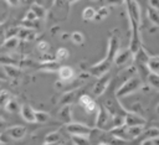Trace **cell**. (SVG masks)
<instances>
[{
    "label": "cell",
    "mask_w": 159,
    "mask_h": 145,
    "mask_svg": "<svg viewBox=\"0 0 159 145\" xmlns=\"http://www.w3.org/2000/svg\"><path fill=\"white\" fill-rule=\"evenodd\" d=\"M128 21L130 27V41L129 47L135 53L142 47V37H140V7L135 0L125 1Z\"/></svg>",
    "instance_id": "6da1fadb"
},
{
    "label": "cell",
    "mask_w": 159,
    "mask_h": 145,
    "mask_svg": "<svg viewBox=\"0 0 159 145\" xmlns=\"http://www.w3.org/2000/svg\"><path fill=\"white\" fill-rule=\"evenodd\" d=\"M119 50H120V40L116 33H112V36L108 38V47H107L106 56L99 62H97L96 64H93L89 68V73L96 77H99V76L107 73L111 69L112 64L114 63L116 55Z\"/></svg>",
    "instance_id": "7a4b0ae2"
},
{
    "label": "cell",
    "mask_w": 159,
    "mask_h": 145,
    "mask_svg": "<svg viewBox=\"0 0 159 145\" xmlns=\"http://www.w3.org/2000/svg\"><path fill=\"white\" fill-rule=\"evenodd\" d=\"M142 87H143V78L138 74H134L133 77L128 78L127 81H124L122 83V86L116 90V97L118 99L127 97V95L135 93L137 90L142 89Z\"/></svg>",
    "instance_id": "3957f363"
},
{
    "label": "cell",
    "mask_w": 159,
    "mask_h": 145,
    "mask_svg": "<svg viewBox=\"0 0 159 145\" xmlns=\"http://www.w3.org/2000/svg\"><path fill=\"white\" fill-rule=\"evenodd\" d=\"M113 124V114L103 105H98L97 108V118H96V128L99 130H111Z\"/></svg>",
    "instance_id": "277c9868"
},
{
    "label": "cell",
    "mask_w": 159,
    "mask_h": 145,
    "mask_svg": "<svg viewBox=\"0 0 159 145\" xmlns=\"http://www.w3.org/2000/svg\"><path fill=\"white\" fill-rule=\"evenodd\" d=\"M134 61V52L130 50V47L128 46L127 48L124 50H119L116 55V58H114V64L117 67H123L130 62Z\"/></svg>",
    "instance_id": "5b68a950"
},
{
    "label": "cell",
    "mask_w": 159,
    "mask_h": 145,
    "mask_svg": "<svg viewBox=\"0 0 159 145\" xmlns=\"http://www.w3.org/2000/svg\"><path fill=\"white\" fill-rule=\"evenodd\" d=\"M66 130L70 135H89L93 129L83 123H77V121H71V123H67L66 124Z\"/></svg>",
    "instance_id": "8992f818"
},
{
    "label": "cell",
    "mask_w": 159,
    "mask_h": 145,
    "mask_svg": "<svg viewBox=\"0 0 159 145\" xmlns=\"http://www.w3.org/2000/svg\"><path fill=\"white\" fill-rule=\"evenodd\" d=\"M109 82H111V73H109V72H107V73L99 76V77H98V81H97V82L94 83V86H93V89H92L93 94L97 95V97L102 95V94L106 92V89L108 88Z\"/></svg>",
    "instance_id": "52a82bcc"
},
{
    "label": "cell",
    "mask_w": 159,
    "mask_h": 145,
    "mask_svg": "<svg viewBox=\"0 0 159 145\" xmlns=\"http://www.w3.org/2000/svg\"><path fill=\"white\" fill-rule=\"evenodd\" d=\"M9 140H21L24 139V136L26 135V128L22 125H12L10 128H7L4 133H2Z\"/></svg>",
    "instance_id": "ba28073f"
},
{
    "label": "cell",
    "mask_w": 159,
    "mask_h": 145,
    "mask_svg": "<svg viewBox=\"0 0 159 145\" xmlns=\"http://www.w3.org/2000/svg\"><path fill=\"white\" fill-rule=\"evenodd\" d=\"M78 104L81 105V108H82L86 113H93V112L97 110V108H98V105H97V103L94 102V99H93L91 95H88V94H82V95H80V98H78Z\"/></svg>",
    "instance_id": "9c48e42d"
},
{
    "label": "cell",
    "mask_w": 159,
    "mask_h": 145,
    "mask_svg": "<svg viewBox=\"0 0 159 145\" xmlns=\"http://www.w3.org/2000/svg\"><path fill=\"white\" fill-rule=\"evenodd\" d=\"M20 115L27 123H36V110L30 104H21L20 107Z\"/></svg>",
    "instance_id": "30bf717a"
},
{
    "label": "cell",
    "mask_w": 159,
    "mask_h": 145,
    "mask_svg": "<svg viewBox=\"0 0 159 145\" xmlns=\"http://www.w3.org/2000/svg\"><path fill=\"white\" fill-rule=\"evenodd\" d=\"M145 119L140 116L137 113L133 112H127L125 114V125L128 126H134V125H145Z\"/></svg>",
    "instance_id": "8fae6325"
},
{
    "label": "cell",
    "mask_w": 159,
    "mask_h": 145,
    "mask_svg": "<svg viewBox=\"0 0 159 145\" xmlns=\"http://www.w3.org/2000/svg\"><path fill=\"white\" fill-rule=\"evenodd\" d=\"M57 73H58V78L62 79L65 83H67L68 81L73 79V77H75V71L70 66H61L58 68Z\"/></svg>",
    "instance_id": "7c38bea8"
},
{
    "label": "cell",
    "mask_w": 159,
    "mask_h": 145,
    "mask_svg": "<svg viewBox=\"0 0 159 145\" xmlns=\"http://www.w3.org/2000/svg\"><path fill=\"white\" fill-rule=\"evenodd\" d=\"M157 136H159V128L152 126V128H149V129H147V130H143V133H142V135L138 138V140H140V141H139L140 144H144L147 140H150V139L157 138Z\"/></svg>",
    "instance_id": "4fadbf2b"
},
{
    "label": "cell",
    "mask_w": 159,
    "mask_h": 145,
    "mask_svg": "<svg viewBox=\"0 0 159 145\" xmlns=\"http://www.w3.org/2000/svg\"><path fill=\"white\" fill-rule=\"evenodd\" d=\"M58 119L61 121H63L65 124L71 123V104H65L62 105V108L58 110Z\"/></svg>",
    "instance_id": "5bb4252c"
},
{
    "label": "cell",
    "mask_w": 159,
    "mask_h": 145,
    "mask_svg": "<svg viewBox=\"0 0 159 145\" xmlns=\"http://www.w3.org/2000/svg\"><path fill=\"white\" fill-rule=\"evenodd\" d=\"M19 36H12V37H6V40L2 42L1 47L2 50H7V51H14L17 46H19Z\"/></svg>",
    "instance_id": "9a60e30c"
},
{
    "label": "cell",
    "mask_w": 159,
    "mask_h": 145,
    "mask_svg": "<svg viewBox=\"0 0 159 145\" xmlns=\"http://www.w3.org/2000/svg\"><path fill=\"white\" fill-rule=\"evenodd\" d=\"M2 68H4V71H5V73L9 76V77H11V78H16V77H19L20 76V69L15 66V64H6V63H2Z\"/></svg>",
    "instance_id": "2e32d148"
},
{
    "label": "cell",
    "mask_w": 159,
    "mask_h": 145,
    "mask_svg": "<svg viewBox=\"0 0 159 145\" xmlns=\"http://www.w3.org/2000/svg\"><path fill=\"white\" fill-rule=\"evenodd\" d=\"M147 14H148V19L150 20V22L153 25H155L157 27H159V10H157L152 6H148Z\"/></svg>",
    "instance_id": "e0dca14e"
},
{
    "label": "cell",
    "mask_w": 159,
    "mask_h": 145,
    "mask_svg": "<svg viewBox=\"0 0 159 145\" xmlns=\"http://www.w3.org/2000/svg\"><path fill=\"white\" fill-rule=\"evenodd\" d=\"M61 141V134L58 131H52L50 134H47L45 136V141L43 144L48 145V144H58Z\"/></svg>",
    "instance_id": "ac0fdd59"
},
{
    "label": "cell",
    "mask_w": 159,
    "mask_h": 145,
    "mask_svg": "<svg viewBox=\"0 0 159 145\" xmlns=\"http://www.w3.org/2000/svg\"><path fill=\"white\" fill-rule=\"evenodd\" d=\"M71 141L75 145H88L91 143L88 135H77V134L71 135Z\"/></svg>",
    "instance_id": "d6986e66"
},
{
    "label": "cell",
    "mask_w": 159,
    "mask_h": 145,
    "mask_svg": "<svg viewBox=\"0 0 159 145\" xmlns=\"http://www.w3.org/2000/svg\"><path fill=\"white\" fill-rule=\"evenodd\" d=\"M147 82H148V86H150L152 88L159 89V74L158 73L150 72L147 77Z\"/></svg>",
    "instance_id": "ffe728a7"
},
{
    "label": "cell",
    "mask_w": 159,
    "mask_h": 145,
    "mask_svg": "<svg viewBox=\"0 0 159 145\" xmlns=\"http://www.w3.org/2000/svg\"><path fill=\"white\" fill-rule=\"evenodd\" d=\"M19 37L20 40H34L35 38V31L30 27H26V29H21L20 32H19Z\"/></svg>",
    "instance_id": "44dd1931"
},
{
    "label": "cell",
    "mask_w": 159,
    "mask_h": 145,
    "mask_svg": "<svg viewBox=\"0 0 159 145\" xmlns=\"http://www.w3.org/2000/svg\"><path fill=\"white\" fill-rule=\"evenodd\" d=\"M68 57H70V52H68V50L65 48V47L58 48V50L56 51V53H55V59H57L58 62H63V61H66Z\"/></svg>",
    "instance_id": "7402d4cb"
},
{
    "label": "cell",
    "mask_w": 159,
    "mask_h": 145,
    "mask_svg": "<svg viewBox=\"0 0 159 145\" xmlns=\"http://www.w3.org/2000/svg\"><path fill=\"white\" fill-rule=\"evenodd\" d=\"M31 9L35 11V14H36V16H37L39 20L45 19V16H46V9H45V7H42L41 5H39V4H36V2L34 1L32 5H31Z\"/></svg>",
    "instance_id": "603a6c76"
},
{
    "label": "cell",
    "mask_w": 159,
    "mask_h": 145,
    "mask_svg": "<svg viewBox=\"0 0 159 145\" xmlns=\"http://www.w3.org/2000/svg\"><path fill=\"white\" fill-rule=\"evenodd\" d=\"M96 14H97V11H96L93 7L88 6V7H86V9L83 10V12H82V19H83L84 21H91V20H94Z\"/></svg>",
    "instance_id": "cb8c5ba5"
},
{
    "label": "cell",
    "mask_w": 159,
    "mask_h": 145,
    "mask_svg": "<svg viewBox=\"0 0 159 145\" xmlns=\"http://www.w3.org/2000/svg\"><path fill=\"white\" fill-rule=\"evenodd\" d=\"M71 41L75 43V45H82L84 42V36L81 31H73L71 33Z\"/></svg>",
    "instance_id": "d4e9b609"
},
{
    "label": "cell",
    "mask_w": 159,
    "mask_h": 145,
    "mask_svg": "<svg viewBox=\"0 0 159 145\" xmlns=\"http://www.w3.org/2000/svg\"><path fill=\"white\" fill-rule=\"evenodd\" d=\"M109 16V10L107 6H102L97 10V14H96V17H94V21H101L106 17Z\"/></svg>",
    "instance_id": "484cf974"
},
{
    "label": "cell",
    "mask_w": 159,
    "mask_h": 145,
    "mask_svg": "<svg viewBox=\"0 0 159 145\" xmlns=\"http://www.w3.org/2000/svg\"><path fill=\"white\" fill-rule=\"evenodd\" d=\"M75 95H76V93H75V90H67L63 95H62V98H61V104L62 105H65V104H71L72 102H73V99H75Z\"/></svg>",
    "instance_id": "4316f807"
},
{
    "label": "cell",
    "mask_w": 159,
    "mask_h": 145,
    "mask_svg": "<svg viewBox=\"0 0 159 145\" xmlns=\"http://www.w3.org/2000/svg\"><path fill=\"white\" fill-rule=\"evenodd\" d=\"M6 112H9V113H15V112H17V110H20V107H19V104H17V102L15 100V99H10L9 102H7V104L5 105V108H4Z\"/></svg>",
    "instance_id": "83f0119b"
},
{
    "label": "cell",
    "mask_w": 159,
    "mask_h": 145,
    "mask_svg": "<svg viewBox=\"0 0 159 145\" xmlns=\"http://www.w3.org/2000/svg\"><path fill=\"white\" fill-rule=\"evenodd\" d=\"M50 120V114L43 110H36V123H46Z\"/></svg>",
    "instance_id": "f1b7e54d"
},
{
    "label": "cell",
    "mask_w": 159,
    "mask_h": 145,
    "mask_svg": "<svg viewBox=\"0 0 159 145\" xmlns=\"http://www.w3.org/2000/svg\"><path fill=\"white\" fill-rule=\"evenodd\" d=\"M36 4H39V5H41L42 7H45L46 10H48L50 7H52L53 5H55V2H56V0H34Z\"/></svg>",
    "instance_id": "f546056e"
},
{
    "label": "cell",
    "mask_w": 159,
    "mask_h": 145,
    "mask_svg": "<svg viewBox=\"0 0 159 145\" xmlns=\"http://www.w3.org/2000/svg\"><path fill=\"white\" fill-rule=\"evenodd\" d=\"M11 99V95H10V93H7L6 90H2L1 92V97H0V102H1V108L4 109L5 108V105L7 104V102Z\"/></svg>",
    "instance_id": "4dcf8cb0"
},
{
    "label": "cell",
    "mask_w": 159,
    "mask_h": 145,
    "mask_svg": "<svg viewBox=\"0 0 159 145\" xmlns=\"http://www.w3.org/2000/svg\"><path fill=\"white\" fill-rule=\"evenodd\" d=\"M37 50H39L41 53H47L48 50H50L48 42H46V41H40V42L37 43Z\"/></svg>",
    "instance_id": "1f68e13d"
},
{
    "label": "cell",
    "mask_w": 159,
    "mask_h": 145,
    "mask_svg": "<svg viewBox=\"0 0 159 145\" xmlns=\"http://www.w3.org/2000/svg\"><path fill=\"white\" fill-rule=\"evenodd\" d=\"M24 20H27V21H35V20H39V19H37V16H36L35 11H34V10L30 7V10L26 12V15H25Z\"/></svg>",
    "instance_id": "d6a6232c"
},
{
    "label": "cell",
    "mask_w": 159,
    "mask_h": 145,
    "mask_svg": "<svg viewBox=\"0 0 159 145\" xmlns=\"http://www.w3.org/2000/svg\"><path fill=\"white\" fill-rule=\"evenodd\" d=\"M148 2H149V6L159 10V0H148Z\"/></svg>",
    "instance_id": "836d02e7"
},
{
    "label": "cell",
    "mask_w": 159,
    "mask_h": 145,
    "mask_svg": "<svg viewBox=\"0 0 159 145\" xmlns=\"http://www.w3.org/2000/svg\"><path fill=\"white\" fill-rule=\"evenodd\" d=\"M6 2H7L10 6H17V5L21 2V0H6Z\"/></svg>",
    "instance_id": "e575fe53"
},
{
    "label": "cell",
    "mask_w": 159,
    "mask_h": 145,
    "mask_svg": "<svg viewBox=\"0 0 159 145\" xmlns=\"http://www.w3.org/2000/svg\"><path fill=\"white\" fill-rule=\"evenodd\" d=\"M108 4H112V5H118V4H122V2H125V0H107Z\"/></svg>",
    "instance_id": "d590c367"
},
{
    "label": "cell",
    "mask_w": 159,
    "mask_h": 145,
    "mask_svg": "<svg viewBox=\"0 0 159 145\" xmlns=\"http://www.w3.org/2000/svg\"><path fill=\"white\" fill-rule=\"evenodd\" d=\"M68 1V4H75V2H77L78 0H67Z\"/></svg>",
    "instance_id": "8d00e7d4"
},
{
    "label": "cell",
    "mask_w": 159,
    "mask_h": 145,
    "mask_svg": "<svg viewBox=\"0 0 159 145\" xmlns=\"http://www.w3.org/2000/svg\"><path fill=\"white\" fill-rule=\"evenodd\" d=\"M155 112H157V114L159 115V103H158V105L155 107Z\"/></svg>",
    "instance_id": "74e56055"
},
{
    "label": "cell",
    "mask_w": 159,
    "mask_h": 145,
    "mask_svg": "<svg viewBox=\"0 0 159 145\" xmlns=\"http://www.w3.org/2000/svg\"><path fill=\"white\" fill-rule=\"evenodd\" d=\"M91 1H98V0H91Z\"/></svg>",
    "instance_id": "f35d334b"
},
{
    "label": "cell",
    "mask_w": 159,
    "mask_h": 145,
    "mask_svg": "<svg viewBox=\"0 0 159 145\" xmlns=\"http://www.w3.org/2000/svg\"><path fill=\"white\" fill-rule=\"evenodd\" d=\"M125 1H129V0H125Z\"/></svg>",
    "instance_id": "ab89813d"
}]
</instances>
